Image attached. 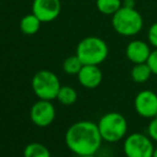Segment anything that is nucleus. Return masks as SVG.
<instances>
[{"label": "nucleus", "instance_id": "4", "mask_svg": "<svg viewBox=\"0 0 157 157\" xmlns=\"http://www.w3.org/2000/svg\"><path fill=\"white\" fill-rule=\"evenodd\" d=\"M97 127L103 141L116 143L126 137L128 123L125 117L120 112H108L99 119Z\"/></svg>", "mask_w": 157, "mask_h": 157}, {"label": "nucleus", "instance_id": "17", "mask_svg": "<svg viewBox=\"0 0 157 157\" xmlns=\"http://www.w3.org/2000/svg\"><path fill=\"white\" fill-rule=\"evenodd\" d=\"M83 63L81 62V60L78 58L77 55L74 56H70L63 61V71L68 75H77L80 70L82 68Z\"/></svg>", "mask_w": 157, "mask_h": 157}, {"label": "nucleus", "instance_id": "6", "mask_svg": "<svg viewBox=\"0 0 157 157\" xmlns=\"http://www.w3.org/2000/svg\"><path fill=\"white\" fill-rule=\"evenodd\" d=\"M153 140L149 135L132 132L125 137L123 152L126 157H152L154 152Z\"/></svg>", "mask_w": 157, "mask_h": 157}, {"label": "nucleus", "instance_id": "15", "mask_svg": "<svg viewBox=\"0 0 157 157\" xmlns=\"http://www.w3.org/2000/svg\"><path fill=\"white\" fill-rule=\"evenodd\" d=\"M57 98L61 104L65 106L73 105L77 101V92L74 88L70 87V86H63L59 90Z\"/></svg>", "mask_w": 157, "mask_h": 157}, {"label": "nucleus", "instance_id": "1", "mask_svg": "<svg viewBox=\"0 0 157 157\" xmlns=\"http://www.w3.org/2000/svg\"><path fill=\"white\" fill-rule=\"evenodd\" d=\"M101 136L97 124L91 121H79L68 127L65 134L67 147L78 156L94 155L101 145Z\"/></svg>", "mask_w": 157, "mask_h": 157}, {"label": "nucleus", "instance_id": "13", "mask_svg": "<svg viewBox=\"0 0 157 157\" xmlns=\"http://www.w3.org/2000/svg\"><path fill=\"white\" fill-rule=\"evenodd\" d=\"M153 75L150 66L147 62L134 64L132 71H130V77L136 83H144L151 78Z\"/></svg>", "mask_w": 157, "mask_h": 157}, {"label": "nucleus", "instance_id": "21", "mask_svg": "<svg viewBox=\"0 0 157 157\" xmlns=\"http://www.w3.org/2000/svg\"><path fill=\"white\" fill-rule=\"evenodd\" d=\"M123 6H128V8H135V2L134 0H124L123 1Z\"/></svg>", "mask_w": 157, "mask_h": 157}, {"label": "nucleus", "instance_id": "20", "mask_svg": "<svg viewBox=\"0 0 157 157\" xmlns=\"http://www.w3.org/2000/svg\"><path fill=\"white\" fill-rule=\"evenodd\" d=\"M147 63L150 66V68H151L152 73L154 75H157V48H154V50L151 52Z\"/></svg>", "mask_w": 157, "mask_h": 157}, {"label": "nucleus", "instance_id": "12", "mask_svg": "<svg viewBox=\"0 0 157 157\" xmlns=\"http://www.w3.org/2000/svg\"><path fill=\"white\" fill-rule=\"evenodd\" d=\"M42 21L35 16L33 13L28 14L21 18L19 23V29L26 35H33L35 34L41 28Z\"/></svg>", "mask_w": 157, "mask_h": 157}, {"label": "nucleus", "instance_id": "16", "mask_svg": "<svg viewBox=\"0 0 157 157\" xmlns=\"http://www.w3.org/2000/svg\"><path fill=\"white\" fill-rule=\"evenodd\" d=\"M24 157H52V155L45 145L33 142L26 147Z\"/></svg>", "mask_w": 157, "mask_h": 157}, {"label": "nucleus", "instance_id": "19", "mask_svg": "<svg viewBox=\"0 0 157 157\" xmlns=\"http://www.w3.org/2000/svg\"><path fill=\"white\" fill-rule=\"evenodd\" d=\"M147 135L152 140L157 142V116L150 121L147 125Z\"/></svg>", "mask_w": 157, "mask_h": 157}, {"label": "nucleus", "instance_id": "18", "mask_svg": "<svg viewBox=\"0 0 157 157\" xmlns=\"http://www.w3.org/2000/svg\"><path fill=\"white\" fill-rule=\"evenodd\" d=\"M147 42L154 48H157V21L152 24L147 30Z\"/></svg>", "mask_w": 157, "mask_h": 157}, {"label": "nucleus", "instance_id": "11", "mask_svg": "<svg viewBox=\"0 0 157 157\" xmlns=\"http://www.w3.org/2000/svg\"><path fill=\"white\" fill-rule=\"evenodd\" d=\"M77 77L79 83L87 89H95L103 81V73L98 65L83 64L80 72L77 74Z\"/></svg>", "mask_w": 157, "mask_h": 157}, {"label": "nucleus", "instance_id": "14", "mask_svg": "<svg viewBox=\"0 0 157 157\" xmlns=\"http://www.w3.org/2000/svg\"><path fill=\"white\" fill-rule=\"evenodd\" d=\"M123 6L122 0H96V8L104 15H113Z\"/></svg>", "mask_w": 157, "mask_h": 157}, {"label": "nucleus", "instance_id": "3", "mask_svg": "<svg viewBox=\"0 0 157 157\" xmlns=\"http://www.w3.org/2000/svg\"><path fill=\"white\" fill-rule=\"evenodd\" d=\"M114 31L122 36H134L143 28L142 15L135 8L122 6L111 18Z\"/></svg>", "mask_w": 157, "mask_h": 157}, {"label": "nucleus", "instance_id": "23", "mask_svg": "<svg viewBox=\"0 0 157 157\" xmlns=\"http://www.w3.org/2000/svg\"><path fill=\"white\" fill-rule=\"evenodd\" d=\"M79 157H97V156H95V154H94V155H83V156H79Z\"/></svg>", "mask_w": 157, "mask_h": 157}, {"label": "nucleus", "instance_id": "22", "mask_svg": "<svg viewBox=\"0 0 157 157\" xmlns=\"http://www.w3.org/2000/svg\"><path fill=\"white\" fill-rule=\"evenodd\" d=\"M152 157H157V147L154 149V152H153V156Z\"/></svg>", "mask_w": 157, "mask_h": 157}, {"label": "nucleus", "instance_id": "9", "mask_svg": "<svg viewBox=\"0 0 157 157\" xmlns=\"http://www.w3.org/2000/svg\"><path fill=\"white\" fill-rule=\"evenodd\" d=\"M56 117V110L50 101L40 99L34 104L30 111V118L35 125L46 127L50 125Z\"/></svg>", "mask_w": 157, "mask_h": 157}, {"label": "nucleus", "instance_id": "2", "mask_svg": "<svg viewBox=\"0 0 157 157\" xmlns=\"http://www.w3.org/2000/svg\"><path fill=\"white\" fill-rule=\"evenodd\" d=\"M76 55L83 64L99 65L107 59L109 47L101 37L90 35L78 43Z\"/></svg>", "mask_w": 157, "mask_h": 157}, {"label": "nucleus", "instance_id": "5", "mask_svg": "<svg viewBox=\"0 0 157 157\" xmlns=\"http://www.w3.org/2000/svg\"><path fill=\"white\" fill-rule=\"evenodd\" d=\"M60 88L61 85L58 76L50 71L42 70L32 78V89L40 99L52 101L57 98Z\"/></svg>", "mask_w": 157, "mask_h": 157}, {"label": "nucleus", "instance_id": "10", "mask_svg": "<svg viewBox=\"0 0 157 157\" xmlns=\"http://www.w3.org/2000/svg\"><path fill=\"white\" fill-rule=\"evenodd\" d=\"M151 52L150 44L142 40H132L127 44L125 48L126 58L134 64L147 62Z\"/></svg>", "mask_w": 157, "mask_h": 157}, {"label": "nucleus", "instance_id": "8", "mask_svg": "<svg viewBox=\"0 0 157 157\" xmlns=\"http://www.w3.org/2000/svg\"><path fill=\"white\" fill-rule=\"evenodd\" d=\"M60 12V0H33L32 13L42 23H49L55 21L58 18Z\"/></svg>", "mask_w": 157, "mask_h": 157}, {"label": "nucleus", "instance_id": "7", "mask_svg": "<svg viewBox=\"0 0 157 157\" xmlns=\"http://www.w3.org/2000/svg\"><path fill=\"white\" fill-rule=\"evenodd\" d=\"M134 107L142 118H155L157 116V94L152 90H142L135 97Z\"/></svg>", "mask_w": 157, "mask_h": 157}]
</instances>
